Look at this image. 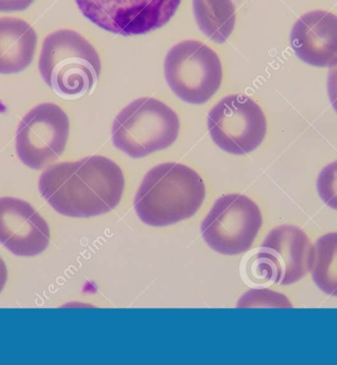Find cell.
Segmentation results:
<instances>
[{"label": "cell", "instance_id": "obj_1", "mask_svg": "<svg viewBox=\"0 0 337 365\" xmlns=\"http://www.w3.org/2000/svg\"><path fill=\"white\" fill-rule=\"evenodd\" d=\"M124 186L121 168L103 156L51 165L39 180L46 202L58 213L72 217L110 213L121 202Z\"/></svg>", "mask_w": 337, "mask_h": 365}, {"label": "cell", "instance_id": "obj_2", "mask_svg": "<svg viewBox=\"0 0 337 365\" xmlns=\"http://www.w3.org/2000/svg\"><path fill=\"white\" fill-rule=\"evenodd\" d=\"M206 193L203 180L196 170L178 163H165L145 175L134 209L149 226H171L193 217L201 209Z\"/></svg>", "mask_w": 337, "mask_h": 365}, {"label": "cell", "instance_id": "obj_3", "mask_svg": "<svg viewBox=\"0 0 337 365\" xmlns=\"http://www.w3.org/2000/svg\"><path fill=\"white\" fill-rule=\"evenodd\" d=\"M101 68L94 46L75 31H56L44 41L39 71L46 84L64 99L91 94L97 86Z\"/></svg>", "mask_w": 337, "mask_h": 365}, {"label": "cell", "instance_id": "obj_4", "mask_svg": "<svg viewBox=\"0 0 337 365\" xmlns=\"http://www.w3.org/2000/svg\"><path fill=\"white\" fill-rule=\"evenodd\" d=\"M180 119L161 101L139 98L116 115L111 128L116 148L139 159L172 146L180 132Z\"/></svg>", "mask_w": 337, "mask_h": 365}, {"label": "cell", "instance_id": "obj_5", "mask_svg": "<svg viewBox=\"0 0 337 365\" xmlns=\"http://www.w3.org/2000/svg\"><path fill=\"white\" fill-rule=\"evenodd\" d=\"M165 78L183 102L201 105L221 86L222 64L213 50L198 41H183L166 56Z\"/></svg>", "mask_w": 337, "mask_h": 365}, {"label": "cell", "instance_id": "obj_6", "mask_svg": "<svg viewBox=\"0 0 337 365\" xmlns=\"http://www.w3.org/2000/svg\"><path fill=\"white\" fill-rule=\"evenodd\" d=\"M263 227L256 202L243 194H227L215 202L201 224L207 245L222 255L247 252Z\"/></svg>", "mask_w": 337, "mask_h": 365}, {"label": "cell", "instance_id": "obj_7", "mask_svg": "<svg viewBox=\"0 0 337 365\" xmlns=\"http://www.w3.org/2000/svg\"><path fill=\"white\" fill-rule=\"evenodd\" d=\"M207 128L220 149L242 156L261 146L266 138L268 123L255 101L245 95H231L210 110Z\"/></svg>", "mask_w": 337, "mask_h": 365}, {"label": "cell", "instance_id": "obj_8", "mask_svg": "<svg viewBox=\"0 0 337 365\" xmlns=\"http://www.w3.org/2000/svg\"><path fill=\"white\" fill-rule=\"evenodd\" d=\"M82 14L116 35H144L172 19L181 0H75Z\"/></svg>", "mask_w": 337, "mask_h": 365}, {"label": "cell", "instance_id": "obj_9", "mask_svg": "<svg viewBox=\"0 0 337 365\" xmlns=\"http://www.w3.org/2000/svg\"><path fill=\"white\" fill-rule=\"evenodd\" d=\"M70 131L66 111L53 103H40L23 118L15 145L21 162L41 170L64 154Z\"/></svg>", "mask_w": 337, "mask_h": 365}, {"label": "cell", "instance_id": "obj_10", "mask_svg": "<svg viewBox=\"0 0 337 365\" xmlns=\"http://www.w3.org/2000/svg\"><path fill=\"white\" fill-rule=\"evenodd\" d=\"M48 222L30 203L0 198V243L18 256L41 255L50 245Z\"/></svg>", "mask_w": 337, "mask_h": 365}, {"label": "cell", "instance_id": "obj_11", "mask_svg": "<svg viewBox=\"0 0 337 365\" xmlns=\"http://www.w3.org/2000/svg\"><path fill=\"white\" fill-rule=\"evenodd\" d=\"M290 43L297 58L318 68L337 66V16L315 10L302 15L293 26Z\"/></svg>", "mask_w": 337, "mask_h": 365}, {"label": "cell", "instance_id": "obj_12", "mask_svg": "<svg viewBox=\"0 0 337 365\" xmlns=\"http://www.w3.org/2000/svg\"><path fill=\"white\" fill-rule=\"evenodd\" d=\"M276 260L278 268L277 284L297 283L312 270L313 245L299 227L282 225L266 235L261 247Z\"/></svg>", "mask_w": 337, "mask_h": 365}, {"label": "cell", "instance_id": "obj_13", "mask_svg": "<svg viewBox=\"0 0 337 365\" xmlns=\"http://www.w3.org/2000/svg\"><path fill=\"white\" fill-rule=\"evenodd\" d=\"M37 43V33L29 23L19 18H0V74L19 73L29 67Z\"/></svg>", "mask_w": 337, "mask_h": 365}, {"label": "cell", "instance_id": "obj_14", "mask_svg": "<svg viewBox=\"0 0 337 365\" xmlns=\"http://www.w3.org/2000/svg\"><path fill=\"white\" fill-rule=\"evenodd\" d=\"M198 27L217 43L229 38L236 25V9L231 0H193Z\"/></svg>", "mask_w": 337, "mask_h": 365}, {"label": "cell", "instance_id": "obj_15", "mask_svg": "<svg viewBox=\"0 0 337 365\" xmlns=\"http://www.w3.org/2000/svg\"><path fill=\"white\" fill-rule=\"evenodd\" d=\"M311 273L321 291L337 297V232L321 235L313 245Z\"/></svg>", "mask_w": 337, "mask_h": 365}, {"label": "cell", "instance_id": "obj_16", "mask_svg": "<svg viewBox=\"0 0 337 365\" xmlns=\"http://www.w3.org/2000/svg\"><path fill=\"white\" fill-rule=\"evenodd\" d=\"M243 278L251 286L277 284L278 268L273 257L266 250L253 251L243 264Z\"/></svg>", "mask_w": 337, "mask_h": 365}, {"label": "cell", "instance_id": "obj_17", "mask_svg": "<svg viewBox=\"0 0 337 365\" xmlns=\"http://www.w3.org/2000/svg\"><path fill=\"white\" fill-rule=\"evenodd\" d=\"M238 308L276 307L292 308L291 302L284 294L268 289H253L238 300Z\"/></svg>", "mask_w": 337, "mask_h": 365}, {"label": "cell", "instance_id": "obj_18", "mask_svg": "<svg viewBox=\"0 0 337 365\" xmlns=\"http://www.w3.org/2000/svg\"><path fill=\"white\" fill-rule=\"evenodd\" d=\"M317 190L323 203L337 211V160L321 170L317 180Z\"/></svg>", "mask_w": 337, "mask_h": 365}, {"label": "cell", "instance_id": "obj_19", "mask_svg": "<svg viewBox=\"0 0 337 365\" xmlns=\"http://www.w3.org/2000/svg\"><path fill=\"white\" fill-rule=\"evenodd\" d=\"M35 0H0V12L24 11Z\"/></svg>", "mask_w": 337, "mask_h": 365}, {"label": "cell", "instance_id": "obj_20", "mask_svg": "<svg viewBox=\"0 0 337 365\" xmlns=\"http://www.w3.org/2000/svg\"><path fill=\"white\" fill-rule=\"evenodd\" d=\"M328 93L329 102L337 113V66L329 71L328 77Z\"/></svg>", "mask_w": 337, "mask_h": 365}, {"label": "cell", "instance_id": "obj_21", "mask_svg": "<svg viewBox=\"0 0 337 365\" xmlns=\"http://www.w3.org/2000/svg\"><path fill=\"white\" fill-rule=\"evenodd\" d=\"M7 276H9V272H7V267L5 265L4 261L0 257V292L6 284Z\"/></svg>", "mask_w": 337, "mask_h": 365}]
</instances>
